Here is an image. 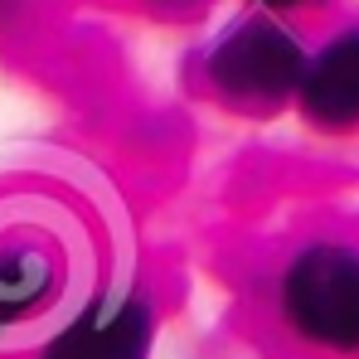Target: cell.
Instances as JSON below:
<instances>
[{"label":"cell","instance_id":"1","mask_svg":"<svg viewBox=\"0 0 359 359\" xmlns=\"http://www.w3.org/2000/svg\"><path fill=\"white\" fill-rule=\"evenodd\" d=\"M287 311L301 335L330 350H359V257L311 248L287 277Z\"/></svg>","mask_w":359,"mask_h":359},{"label":"cell","instance_id":"2","mask_svg":"<svg viewBox=\"0 0 359 359\" xmlns=\"http://www.w3.org/2000/svg\"><path fill=\"white\" fill-rule=\"evenodd\" d=\"M214 83L238 102V107H277L292 88H301V49L297 39L267 20L238 25L209 63Z\"/></svg>","mask_w":359,"mask_h":359},{"label":"cell","instance_id":"3","mask_svg":"<svg viewBox=\"0 0 359 359\" xmlns=\"http://www.w3.org/2000/svg\"><path fill=\"white\" fill-rule=\"evenodd\" d=\"M151 320L136 301H117L102 311H88L49 345V359H146Z\"/></svg>","mask_w":359,"mask_h":359},{"label":"cell","instance_id":"4","mask_svg":"<svg viewBox=\"0 0 359 359\" xmlns=\"http://www.w3.org/2000/svg\"><path fill=\"white\" fill-rule=\"evenodd\" d=\"M301 107L325 126L359 121V34H340L301 73Z\"/></svg>","mask_w":359,"mask_h":359},{"label":"cell","instance_id":"5","mask_svg":"<svg viewBox=\"0 0 359 359\" xmlns=\"http://www.w3.org/2000/svg\"><path fill=\"white\" fill-rule=\"evenodd\" d=\"M267 5H297V0H267Z\"/></svg>","mask_w":359,"mask_h":359}]
</instances>
